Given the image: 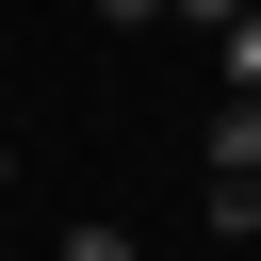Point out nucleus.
I'll use <instances>...</instances> for the list:
<instances>
[{"label":"nucleus","instance_id":"obj_1","mask_svg":"<svg viewBox=\"0 0 261 261\" xmlns=\"http://www.w3.org/2000/svg\"><path fill=\"white\" fill-rule=\"evenodd\" d=\"M196 212H212V245H261V163H212Z\"/></svg>","mask_w":261,"mask_h":261},{"label":"nucleus","instance_id":"obj_2","mask_svg":"<svg viewBox=\"0 0 261 261\" xmlns=\"http://www.w3.org/2000/svg\"><path fill=\"white\" fill-rule=\"evenodd\" d=\"M212 49H228V98H261V0H245V16L212 33Z\"/></svg>","mask_w":261,"mask_h":261},{"label":"nucleus","instance_id":"obj_3","mask_svg":"<svg viewBox=\"0 0 261 261\" xmlns=\"http://www.w3.org/2000/svg\"><path fill=\"white\" fill-rule=\"evenodd\" d=\"M163 16H196V33H228V16H245V0H163Z\"/></svg>","mask_w":261,"mask_h":261},{"label":"nucleus","instance_id":"obj_4","mask_svg":"<svg viewBox=\"0 0 261 261\" xmlns=\"http://www.w3.org/2000/svg\"><path fill=\"white\" fill-rule=\"evenodd\" d=\"M65 261H147V245H114V228H82V245H65Z\"/></svg>","mask_w":261,"mask_h":261},{"label":"nucleus","instance_id":"obj_5","mask_svg":"<svg viewBox=\"0 0 261 261\" xmlns=\"http://www.w3.org/2000/svg\"><path fill=\"white\" fill-rule=\"evenodd\" d=\"M98 16H114V33H147V16H163V0H98Z\"/></svg>","mask_w":261,"mask_h":261}]
</instances>
